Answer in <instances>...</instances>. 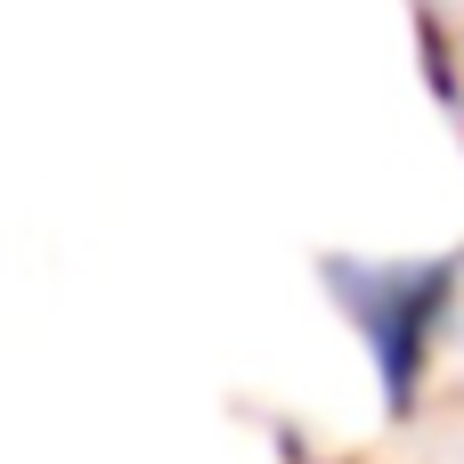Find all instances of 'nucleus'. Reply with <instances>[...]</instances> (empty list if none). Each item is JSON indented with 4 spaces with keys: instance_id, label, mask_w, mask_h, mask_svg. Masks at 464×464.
<instances>
[{
    "instance_id": "obj_1",
    "label": "nucleus",
    "mask_w": 464,
    "mask_h": 464,
    "mask_svg": "<svg viewBox=\"0 0 464 464\" xmlns=\"http://www.w3.org/2000/svg\"><path fill=\"white\" fill-rule=\"evenodd\" d=\"M318 294L351 326V343L375 375V408L392 424H416L432 383H440V359L457 343L464 245H440V253H326Z\"/></svg>"
},
{
    "instance_id": "obj_2",
    "label": "nucleus",
    "mask_w": 464,
    "mask_h": 464,
    "mask_svg": "<svg viewBox=\"0 0 464 464\" xmlns=\"http://www.w3.org/2000/svg\"><path fill=\"white\" fill-rule=\"evenodd\" d=\"M449 114H457V130H464V57L449 65Z\"/></svg>"
}]
</instances>
